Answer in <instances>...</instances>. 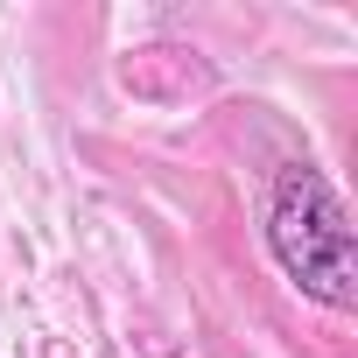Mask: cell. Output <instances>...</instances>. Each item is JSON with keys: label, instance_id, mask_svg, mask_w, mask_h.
I'll return each mask as SVG.
<instances>
[{"label": "cell", "instance_id": "cell-1", "mask_svg": "<svg viewBox=\"0 0 358 358\" xmlns=\"http://www.w3.org/2000/svg\"><path fill=\"white\" fill-rule=\"evenodd\" d=\"M267 246L281 260V274L323 302V309H358V239L344 218V197L330 190V176L309 162H288L274 176L267 197Z\"/></svg>", "mask_w": 358, "mask_h": 358}]
</instances>
